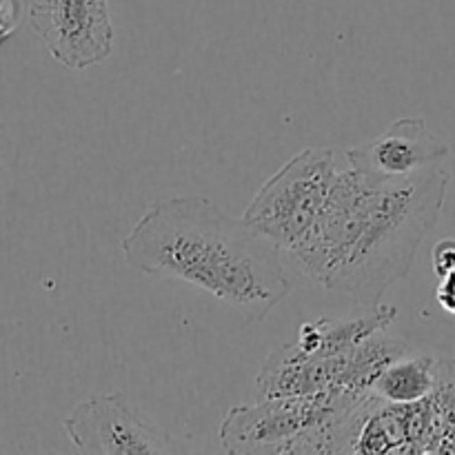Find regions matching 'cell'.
I'll return each instance as SVG.
<instances>
[{"label": "cell", "mask_w": 455, "mask_h": 455, "mask_svg": "<svg viewBox=\"0 0 455 455\" xmlns=\"http://www.w3.org/2000/svg\"><path fill=\"white\" fill-rule=\"evenodd\" d=\"M449 185L443 164L407 180L380 182L345 158L323 218L293 262L329 291L363 307L380 305L411 271L418 249L438 225Z\"/></svg>", "instance_id": "obj_1"}, {"label": "cell", "mask_w": 455, "mask_h": 455, "mask_svg": "<svg viewBox=\"0 0 455 455\" xmlns=\"http://www.w3.org/2000/svg\"><path fill=\"white\" fill-rule=\"evenodd\" d=\"M129 265L151 278L182 280L260 323L291 293L283 251L203 196L151 204L123 240Z\"/></svg>", "instance_id": "obj_2"}, {"label": "cell", "mask_w": 455, "mask_h": 455, "mask_svg": "<svg viewBox=\"0 0 455 455\" xmlns=\"http://www.w3.org/2000/svg\"><path fill=\"white\" fill-rule=\"evenodd\" d=\"M360 398L338 391L253 398L227 411L218 435L225 451L238 455H333L338 420Z\"/></svg>", "instance_id": "obj_3"}, {"label": "cell", "mask_w": 455, "mask_h": 455, "mask_svg": "<svg viewBox=\"0 0 455 455\" xmlns=\"http://www.w3.org/2000/svg\"><path fill=\"white\" fill-rule=\"evenodd\" d=\"M345 158L336 147L300 151L260 187L243 218L293 260L309 244Z\"/></svg>", "instance_id": "obj_4"}, {"label": "cell", "mask_w": 455, "mask_h": 455, "mask_svg": "<svg viewBox=\"0 0 455 455\" xmlns=\"http://www.w3.org/2000/svg\"><path fill=\"white\" fill-rule=\"evenodd\" d=\"M62 429L80 453L167 455L182 449L167 431L138 416L120 394L93 395L76 404Z\"/></svg>", "instance_id": "obj_5"}, {"label": "cell", "mask_w": 455, "mask_h": 455, "mask_svg": "<svg viewBox=\"0 0 455 455\" xmlns=\"http://www.w3.org/2000/svg\"><path fill=\"white\" fill-rule=\"evenodd\" d=\"M29 22L47 52L69 69L100 65L114 49L109 0H29Z\"/></svg>", "instance_id": "obj_6"}, {"label": "cell", "mask_w": 455, "mask_h": 455, "mask_svg": "<svg viewBox=\"0 0 455 455\" xmlns=\"http://www.w3.org/2000/svg\"><path fill=\"white\" fill-rule=\"evenodd\" d=\"M345 151L351 167L369 180L398 182L443 164L451 147L431 132L425 118L413 116L394 120L378 138Z\"/></svg>", "instance_id": "obj_7"}, {"label": "cell", "mask_w": 455, "mask_h": 455, "mask_svg": "<svg viewBox=\"0 0 455 455\" xmlns=\"http://www.w3.org/2000/svg\"><path fill=\"white\" fill-rule=\"evenodd\" d=\"M395 318L398 309L380 302L342 318H320L315 323L302 324L293 345L300 347L305 354L331 358V355L347 354L373 333L389 329Z\"/></svg>", "instance_id": "obj_8"}, {"label": "cell", "mask_w": 455, "mask_h": 455, "mask_svg": "<svg viewBox=\"0 0 455 455\" xmlns=\"http://www.w3.org/2000/svg\"><path fill=\"white\" fill-rule=\"evenodd\" d=\"M438 380V360L429 355H400L395 358L376 382L371 394L391 404H411L429 398Z\"/></svg>", "instance_id": "obj_9"}, {"label": "cell", "mask_w": 455, "mask_h": 455, "mask_svg": "<svg viewBox=\"0 0 455 455\" xmlns=\"http://www.w3.org/2000/svg\"><path fill=\"white\" fill-rule=\"evenodd\" d=\"M427 453H455V360H438V380L429 395Z\"/></svg>", "instance_id": "obj_10"}, {"label": "cell", "mask_w": 455, "mask_h": 455, "mask_svg": "<svg viewBox=\"0 0 455 455\" xmlns=\"http://www.w3.org/2000/svg\"><path fill=\"white\" fill-rule=\"evenodd\" d=\"M431 262H434V271L438 278L447 275L449 271L455 269V240L444 238L435 243L434 251H431Z\"/></svg>", "instance_id": "obj_11"}, {"label": "cell", "mask_w": 455, "mask_h": 455, "mask_svg": "<svg viewBox=\"0 0 455 455\" xmlns=\"http://www.w3.org/2000/svg\"><path fill=\"white\" fill-rule=\"evenodd\" d=\"M22 16L20 0H0V43L16 31Z\"/></svg>", "instance_id": "obj_12"}, {"label": "cell", "mask_w": 455, "mask_h": 455, "mask_svg": "<svg viewBox=\"0 0 455 455\" xmlns=\"http://www.w3.org/2000/svg\"><path fill=\"white\" fill-rule=\"evenodd\" d=\"M435 300L447 314L455 315V269L447 275L438 278V289H435Z\"/></svg>", "instance_id": "obj_13"}]
</instances>
